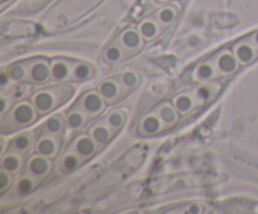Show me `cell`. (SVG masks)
<instances>
[{
	"instance_id": "cell-1",
	"label": "cell",
	"mask_w": 258,
	"mask_h": 214,
	"mask_svg": "<svg viewBox=\"0 0 258 214\" xmlns=\"http://www.w3.org/2000/svg\"><path fill=\"white\" fill-rule=\"evenodd\" d=\"M76 90L73 86L64 85L53 88H43L32 96V103L34 105L38 113H47L57 106L67 102L75 95Z\"/></svg>"
},
{
	"instance_id": "cell-2",
	"label": "cell",
	"mask_w": 258,
	"mask_h": 214,
	"mask_svg": "<svg viewBox=\"0 0 258 214\" xmlns=\"http://www.w3.org/2000/svg\"><path fill=\"white\" fill-rule=\"evenodd\" d=\"M38 118V111L35 110L33 103L23 101L13 107V110L9 113V130L14 131L17 128L25 127L34 122Z\"/></svg>"
},
{
	"instance_id": "cell-3",
	"label": "cell",
	"mask_w": 258,
	"mask_h": 214,
	"mask_svg": "<svg viewBox=\"0 0 258 214\" xmlns=\"http://www.w3.org/2000/svg\"><path fill=\"white\" fill-rule=\"evenodd\" d=\"M27 65V80L33 83H45L50 80V63L44 58L25 62Z\"/></svg>"
},
{
	"instance_id": "cell-4",
	"label": "cell",
	"mask_w": 258,
	"mask_h": 214,
	"mask_svg": "<svg viewBox=\"0 0 258 214\" xmlns=\"http://www.w3.org/2000/svg\"><path fill=\"white\" fill-rule=\"evenodd\" d=\"M80 110L87 113L88 116H97L105 110V98L100 95L98 91H88L81 97Z\"/></svg>"
},
{
	"instance_id": "cell-5",
	"label": "cell",
	"mask_w": 258,
	"mask_h": 214,
	"mask_svg": "<svg viewBox=\"0 0 258 214\" xmlns=\"http://www.w3.org/2000/svg\"><path fill=\"white\" fill-rule=\"evenodd\" d=\"M50 169H52L50 159L40 155V154L33 155L27 163V173L34 178L39 179V180L49 174Z\"/></svg>"
},
{
	"instance_id": "cell-6",
	"label": "cell",
	"mask_w": 258,
	"mask_h": 214,
	"mask_svg": "<svg viewBox=\"0 0 258 214\" xmlns=\"http://www.w3.org/2000/svg\"><path fill=\"white\" fill-rule=\"evenodd\" d=\"M73 62L68 59H55L50 60V77L54 82H66L72 78Z\"/></svg>"
},
{
	"instance_id": "cell-7",
	"label": "cell",
	"mask_w": 258,
	"mask_h": 214,
	"mask_svg": "<svg viewBox=\"0 0 258 214\" xmlns=\"http://www.w3.org/2000/svg\"><path fill=\"white\" fill-rule=\"evenodd\" d=\"M239 62L234 53L229 50H223L216 59V68L218 73L223 76H231L238 69Z\"/></svg>"
},
{
	"instance_id": "cell-8",
	"label": "cell",
	"mask_w": 258,
	"mask_h": 214,
	"mask_svg": "<svg viewBox=\"0 0 258 214\" xmlns=\"http://www.w3.org/2000/svg\"><path fill=\"white\" fill-rule=\"evenodd\" d=\"M35 150H37V154L47 156L49 159L55 158L58 154V150H59V141H58L57 136L48 135V133L47 135H43L37 141Z\"/></svg>"
},
{
	"instance_id": "cell-9",
	"label": "cell",
	"mask_w": 258,
	"mask_h": 214,
	"mask_svg": "<svg viewBox=\"0 0 258 214\" xmlns=\"http://www.w3.org/2000/svg\"><path fill=\"white\" fill-rule=\"evenodd\" d=\"M98 144L93 140L91 135H81L76 138L73 144V150L82 159H88L93 156L97 151Z\"/></svg>"
},
{
	"instance_id": "cell-10",
	"label": "cell",
	"mask_w": 258,
	"mask_h": 214,
	"mask_svg": "<svg viewBox=\"0 0 258 214\" xmlns=\"http://www.w3.org/2000/svg\"><path fill=\"white\" fill-rule=\"evenodd\" d=\"M121 47L130 52H136V50L141 49L144 45V38L136 29H126L125 32L121 33L120 38H118Z\"/></svg>"
},
{
	"instance_id": "cell-11",
	"label": "cell",
	"mask_w": 258,
	"mask_h": 214,
	"mask_svg": "<svg viewBox=\"0 0 258 214\" xmlns=\"http://www.w3.org/2000/svg\"><path fill=\"white\" fill-rule=\"evenodd\" d=\"M258 48L253 44V42H241L233 47V53L238 59L239 64H248L252 60L256 59Z\"/></svg>"
},
{
	"instance_id": "cell-12",
	"label": "cell",
	"mask_w": 258,
	"mask_h": 214,
	"mask_svg": "<svg viewBox=\"0 0 258 214\" xmlns=\"http://www.w3.org/2000/svg\"><path fill=\"white\" fill-rule=\"evenodd\" d=\"M165 127V123L161 121L158 113H149L141 120L140 122V132L143 135H156L161 132Z\"/></svg>"
},
{
	"instance_id": "cell-13",
	"label": "cell",
	"mask_w": 258,
	"mask_h": 214,
	"mask_svg": "<svg viewBox=\"0 0 258 214\" xmlns=\"http://www.w3.org/2000/svg\"><path fill=\"white\" fill-rule=\"evenodd\" d=\"M138 30L144 39L153 40L160 34L161 24L158 22V19H156L155 17L146 18V19H144L143 22L138 25Z\"/></svg>"
},
{
	"instance_id": "cell-14",
	"label": "cell",
	"mask_w": 258,
	"mask_h": 214,
	"mask_svg": "<svg viewBox=\"0 0 258 214\" xmlns=\"http://www.w3.org/2000/svg\"><path fill=\"white\" fill-rule=\"evenodd\" d=\"M97 91L107 102H113L121 95V86L116 80H106L98 85Z\"/></svg>"
},
{
	"instance_id": "cell-15",
	"label": "cell",
	"mask_w": 258,
	"mask_h": 214,
	"mask_svg": "<svg viewBox=\"0 0 258 214\" xmlns=\"http://www.w3.org/2000/svg\"><path fill=\"white\" fill-rule=\"evenodd\" d=\"M90 135L98 145H105L112 137V128L108 126V123L98 122L91 127Z\"/></svg>"
},
{
	"instance_id": "cell-16",
	"label": "cell",
	"mask_w": 258,
	"mask_h": 214,
	"mask_svg": "<svg viewBox=\"0 0 258 214\" xmlns=\"http://www.w3.org/2000/svg\"><path fill=\"white\" fill-rule=\"evenodd\" d=\"M155 112L158 113L159 117L161 118V121L165 123V126L175 125L176 121H178L179 118L178 117L179 112L176 111V108L174 107V105H171V103L169 102L161 103V105L156 108Z\"/></svg>"
},
{
	"instance_id": "cell-17",
	"label": "cell",
	"mask_w": 258,
	"mask_h": 214,
	"mask_svg": "<svg viewBox=\"0 0 258 214\" xmlns=\"http://www.w3.org/2000/svg\"><path fill=\"white\" fill-rule=\"evenodd\" d=\"M33 146V133L24 132L18 135L10 144V151H14L18 154H27Z\"/></svg>"
},
{
	"instance_id": "cell-18",
	"label": "cell",
	"mask_w": 258,
	"mask_h": 214,
	"mask_svg": "<svg viewBox=\"0 0 258 214\" xmlns=\"http://www.w3.org/2000/svg\"><path fill=\"white\" fill-rule=\"evenodd\" d=\"M173 105L180 115H186L196 106V97H194V95H190V93H181V95L174 97Z\"/></svg>"
},
{
	"instance_id": "cell-19",
	"label": "cell",
	"mask_w": 258,
	"mask_h": 214,
	"mask_svg": "<svg viewBox=\"0 0 258 214\" xmlns=\"http://www.w3.org/2000/svg\"><path fill=\"white\" fill-rule=\"evenodd\" d=\"M81 163H82L81 156L75 150H70L63 155L62 160L59 163V169L63 173H72V171L77 170L80 168Z\"/></svg>"
},
{
	"instance_id": "cell-20",
	"label": "cell",
	"mask_w": 258,
	"mask_h": 214,
	"mask_svg": "<svg viewBox=\"0 0 258 214\" xmlns=\"http://www.w3.org/2000/svg\"><path fill=\"white\" fill-rule=\"evenodd\" d=\"M23 159L22 154L14 153V151H10V153L5 154L2 159V169L9 171V173L15 174L19 171V169L22 168Z\"/></svg>"
},
{
	"instance_id": "cell-21",
	"label": "cell",
	"mask_w": 258,
	"mask_h": 214,
	"mask_svg": "<svg viewBox=\"0 0 258 214\" xmlns=\"http://www.w3.org/2000/svg\"><path fill=\"white\" fill-rule=\"evenodd\" d=\"M178 17V8L176 5H166L156 12L155 18L160 23L161 27H168Z\"/></svg>"
},
{
	"instance_id": "cell-22",
	"label": "cell",
	"mask_w": 258,
	"mask_h": 214,
	"mask_svg": "<svg viewBox=\"0 0 258 214\" xmlns=\"http://www.w3.org/2000/svg\"><path fill=\"white\" fill-rule=\"evenodd\" d=\"M95 75V69L91 64L83 62H76L73 63V72H72V80L75 81H87L93 77Z\"/></svg>"
},
{
	"instance_id": "cell-23",
	"label": "cell",
	"mask_w": 258,
	"mask_h": 214,
	"mask_svg": "<svg viewBox=\"0 0 258 214\" xmlns=\"http://www.w3.org/2000/svg\"><path fill=\"white\" fill-rule=\"evenodd\" d=\"M63 128H64V121H63L62 116L59 115L50 116L44 122V131L48 135L59 137L63 132Z\"/></svg>"
},
{
	"instance_id": "cell-24",
	"label": "cell",
	"mask_w": 258,
	"mask_h": 214,
	"mask_svg": "<svg viewBox=\"0 0 258 214\" xmlns=\"http://www.w3.org/2000/svg\"><path fill=\"white\" fill-rule=\"evenodd\" d=\"M88 115L86 112H83L82 110H75L71 111L67 116V120H66V123H67L68 128L71 130H77V128L83 127L87 122Z\"/></svg>"
},
{
	"instance_id": "cell-25",
	"label": "cell",
	"mask_w": 258,
	"mask_h": 214,
	"mask_svg": "<svg viewBox=\"0 0 258 214\" xmlns=\"http://www.w3.org/2000/svg\"><path fill=\"white\" fill-rule=\"evenodd\" d=\"M217 72H218V70H217L216 65H214L213 63L204 62L197 67L196 72H194V76H196L197 80L207 82V81H211L213 80V78H216Z\"/></svg>"
},
{
	"instance_id": "cell-26",
	"label": "cell",
	"mask_w": 258,
	"mask_h": 214,
	"mask_svg": "<svg viewBox=\"0 0 258 214\" xmlns=\"http://www.w3.org/2000/svg\"><path fill=\"white\" fill-rule=\"evenodd\" d=\"M38 180H39V179L34 178V176L29 175V174L23 176V178L19 180V183H18L17 191L20 194V195H27V194H29L30 191L34 190V188L37 186Z\"/></svg>"
},
{
	"instance_id": "cell-27",
	"label": "cell",
	"mask_w": 258,
	"mask_h": 214,
	"mask_svg": "<svg viewBox=\"0 0 258 214\" xmlns=\"http://www.w3.org/2000/svg\"><path fill=\"white\" fill-rule=\"evenodd\" d=\"M103 58L106 62L108 63H117L125 58V53H123V48L117 44H112L105 50L103 53Z\"/></svg>"
},
{
	"instance_id": "cell-28",
	"label": "cell",
	"mask_w": 258,
	"mask_h": 214,
	"mask_svg": "<svg viewBox=\"0 0 258 214\" xmlns=\"http://www.w3.org/2000/svg\"><path fill=\"white\" fill-rule=\"evenodd\" d=\"M8 75L14 81H24L27 80V65L24 63H15L8 68Z\"/></svg>"
},
{
	"instance_id": "cell-29",
	"label": "cell",
	"mask_w": 258,
	"mask_h": 214,
	"mask_svg": "<svg viewBox=\"0 0 258 214\" xmlns=\"http://www.w3.org/2000/svg\"><path fill=\"white\" fill-rule=\"evenodd\" d=\"M106 122L108 123V126H110L112 130H120L126 122V115L123 112H121V111H115V112L110 113V115L107 116Z\"/></svg>"
},
{
	"instance_id": "cell-30",
	"label": "cell",
	"mask_w": 258,
	"mask_h": 214,
	"mask_svg": "<svg viewBox=\"0 0 258 214\" xmlns=\"http://www.w3.org/2000/svg\"><path fill=\"white\" fill-rule=\"evenodd\" d=\"M121 86H123L125 88H136L140 83V77L139 75H136L135 72H125L120 78Z\"/></svg>"
},
{
	"instance_id": "cell-31",
	"label": "cell",
	"mask_w": 258,
	"mask_h": 214,
	"mask_svg": "<svg viewBox=\"0 0 258 214\" xmlns=\"http://www.w3.org/2000/svg\"><path fill=\"white\" fill-rule=\"evenodd\" d=\"M13 184V176L12 173L2 169L0 171V193H5L8 189L10 188V185Z\"/></svg>"
},
{
	"instance_id": "cell-32",
	"label": "cell",
	"mask_w": 258,
	"mask_h": 214,
	"mask_svg": "<svg viewBox=\"0 0 258 214\" xmlns=\"http://www.w3.org/2000/svg\"><path fill=\"white\" fill-rule=\"evenodd\" d=\"M194 97L199 102H206L207 100L212 97V88L209 86H202V87L197 88L196 92H194Z\"/></svg>"
},
{
	"instance_id": "cell-33",
	"label": "cell",
	"mask_w": 258,
	"mask_h": 214,
	"mask_svg": "<svg viewBox=\"0 0 258 214\" xmlns=\"http://www.w3.org/2000/svg\"><path fill=\"white\" fill-rule=\"evenodd\" d=\"M10 101H8V98L5 96H2V106H0V113H2V117L5 116L7 111L9 110Z\"/></svg>"
},
{
	"instance_id": "cell-34",
	"label": "cell",
	"mask_w": 258,
	"mask_h": 214,
	"mask_svg": "<svg viewBox=\"0 0 258 214\" xmlns=\"http://www.w3.org/2000/svg\"><path fill=\"white\" fill-rule=\"evenodd\" d=\"M12 80V78L9 77V75H8V72H3L2 75H0V83H2L3 87H5V86L8 85V82Z\"/></svg>"
},
{
	"instance_id": "cell-35",
	"label": "cell",
	"mask_w": 258,
	"mask_h": 214,
	"mask_svg": "<svg viewBox=\"0 0 258 214\" xmlns=\"http://www.w3.org/2000/svg\"><path fill=\"white\" fill-rule=\"evenodd\" d=\"M189 213H201V211H203V209H202L201 205H198V204H191L190 206H189Z\"/></svg>"
},
{
	"instance_id": "cell-36",
	"label": "cell",
	"mask_w": 258,
	"mask_h": 214,
	"mask_svg": "<svg viewBox=\"0 0 258 214\" xmlns=\"http://www.w3.org/2000/svg\"><path fill=\"white\" fill-rule=\"evenodd\" d=\"M252 42H253V44L258 48V32H256L253 34V37H252Z\"/></svg>"
},
{
	"instance_id": "cell-37",
	"label": "cell",
	"mask_w": 258,
	"mask_h": 214,
	"mask_svg": "<svg viewBox=\"0 0 258 214\" xmlns=\"http://www.w3.org/2000/svg\"><path fill=\"white\" fill-rule=\"evenodd\" d=\"M159 3H166V2H169V0H158Z\"/></svg>"
},
{
	"instance_id": "cell-38",
	"label": "cell",
	"mask_w": 258,
	"mask_h": 214,
	"mask_svg": "<svg viewBox=\"0 0 258 214\" xmlns=\"http://www.w3.org/2000/svg\"><path fill=\"white\" fill-rule=\"evenodd\" d=\"M2 2H5V0H2Z\"/></svg>"
}]
</instances>
